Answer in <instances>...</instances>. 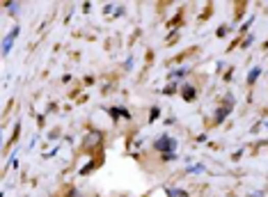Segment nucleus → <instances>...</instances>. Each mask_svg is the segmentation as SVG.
<instances>
[{"mask_svg": "<svg viewBox=\"0 0 268 197\" xmlns=\"http://www.w3.org/2000/svg\"><path fill=\"white\" fill-rule=\"evenodd\" d=\"M99 140H101V135H99V133H94L92 138H87V140H85V142H87V147H89V144H96Z\"/></svg>", "mask_w": 268, "mask_h": 197, "instance_id": "1", "label": "nucleus"}]
</instances>
